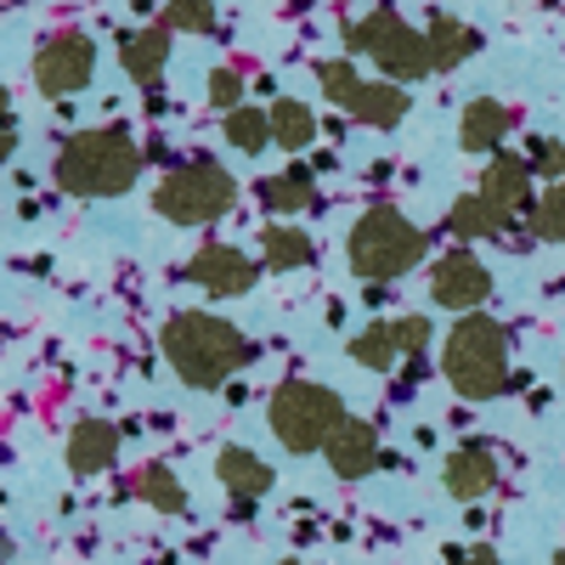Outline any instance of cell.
<instances>
[{"instance_id": "19", "label": "cell", "mask_w": 565, "mask_h": 565, "mask_svg": "<svg viewBox=\"0 0 565 565\" xmlns=\"http://www.w3.org/2000/svg\"><path fill=\"white\" fill-rule=\"evenodd\" d=\"M407 108H413V103H407L402 85H391V79H373V85H367V79H362L356 103H351L345 114H351L356 125H373V130H396V125L407 119Z\"/></svg>"}, {"instance_id": "11", "label": "cell", "mask_w": 565, "mask_h": 565, "mask_svg": "<svg viewBox=\"0 0 565 565\" xmlns=\"http://www.w3.org/2000/svg\"><path fill=\"white\" fill-rule=\"evenodd\" d=\"M481 199L492 210H503L509 221L521 210H537V193H532V164L521 153H492L487 170H481Z\"/></svg>"}, {"instance_id": "32", "label": "cell", "mask_w": 565, "mask_h": 565, "mask_svg": "<svg viewBox=\"0 0 565 565\" xmlns=\"http://www.w3.org/2000/svg\"><path fill=\"white\" fill-rule=\"evenodd\" d=\"M396 345H402V356H424V351H430V317H396Z\"/></svg>"}, {"instance_id": "21", "label": "cell", "mask_w": 565, "mask_h": 565, "mask_svg": "<svg viewBox=\"0 0 565 565\" xmlns=\"http://www.w3.org/2000/svg\"><path fill=\"white\" fill-rule=\"evenodd\" d=\"M514 221L503 215V210H492L481 193H463V199H452V210H447V232L452 238H503Z\"/></svg>"}, {"instance_id": "10", "label": "cell", "mask_w": 565, "mask_h": 565, "mask_svg": "<svg viewBox=\"0 0 565 565\" xmlns=\"http://www.w3.org/2000/svg\"><path fill=\"white\" fill-rule=\"evenodd\" d=\"M186 277H193L210 300H238V295L255 289L260 266L244 249H232V244H204L193 260H186Z\"/></svg>"}, {"instance_id": "17", "label": "cell", "mask_w": 565, "mask_h": 565, "mask_svg": "<svg viewBox=\"0 0 565 565\" xmlns=\"http://www.w3.org/2000/svg\"><path fill=\"white\" fill-rule=\"evenodd\" d=\"M215 476H221V487L238 498V503H255V498L271 492V463L260 452H249V447H221Z\"/></svg>"}, {"instance_id": "23", "label": "cell", "mask_w": 565, "mask_h": 565, "mask_svg": "<svg viewBox=\"0 0 565 565\" xmlns=\"http://www.w3.org/2000/svg\"><path fill=\"white\" fill-rule=\"evenodd\" d=\"M130 492L148 503V509H159V514H181L186 509V487L170 476L164 463H141L136 476H130Z\"/></svg>"}, {"instance_id": "5", "label": "cell", "mask_w": 565, "mask_h": 565, "mask_svg": "<svg viewBox=\"0 0 565 565\" xmlns=\"http://www.w3.org/2000/svg\"><path fill=\"white\" fill-rule=\"evenodd\" d=\"M345 402L340 391H328V385H311V380H289V385H277L271 402H266V424H271V436L289 447V452H322L328 441L340 436V424H345Z\"/></svg>"}, {"instance_id": "9", "label": "cell", "mask_w": 565, "mask_h": 565, "mask_svg": "<svg viewBox=\"0 0 565 565\" xmlns=\"http://www.w3.org/2000/svg\"><path fill=\"white\" fill-rule=\"evenodd\" d=\"M487 295H492V271L469 255V249H452V255H441V260L430 266V300H436V306L469 317V311L487 306Z\"/></svg>"}, {"instance_id": "27", "label": "cell", "mask_w": 565, "mask_h": 565, "mask_svg": "<svg viewBox=\"0 0 565 565\" xmlns=\"http://www.w3.org/2000/svg\"><path fill=\"white\" fill-rule=\"evenodd\" d=\"M317 85H322V97L334 108H351L356 90H362V74H356L351 57H328V63H317Z\"/></svg>"}, {"instance_id": "3", "label": "cell", "mask_w": 565, "mask_h": 565, "mask_svg": "<svg viewBox=\"0 0 565 565\" xmlns=\"http://www.w3.org/2000/svg\"><path fill=\"white\" fill-rule=\"evenodd\" d=\"M441 373L447 385L463 396V402H492L514 385L509 373V328L487 311H469L452 322V334L441 345Z\"/></svg>"}, {"instance_id": "37", "label": "cell", "mask_w": 565, "mask_h": 565, "mask_svg": "<svg viewBox=\"0 0 565 565\" xmlns=\"http://www.w3.org/2000/svg\"><path fill=\"white\" fill-rule=\"evenodd\" d=\"M277 565H306V559H277Z\"/></svg>"}, {"instance_id": "26", "label": "cell", "mask_w": 565, "mask_h": 565, "mask_svg": "<svg viewBox=\"0 0 565 565\" xmlns=\"http://www.w3.org/2000/svg\"><path fill=\"white\" fill-rule=\"evenodd\" d=\"M226 141L238 153H266L271 148V114H260V108H238V114H226Z\"/></svg>"}, {"instance_id": "36", "label": "cell", "mask_w": 565, "mask_h": 565, "mask_svg": "<svg viewBox=\"0 0 565 565\" xmlns=\"http://www.w3.org/2000/svg\"><path fill=\"white\" fill-rule=\"evenodd\" d=\"M554 565H565V548H554Z\"/></svg>"}, {"instance_id": "22", "label": "cell", "mask_w": 565, "mask_h": 565, "mask_svg": "<svg viewBox=\"0 0 565 565\" xmlns=\"http://www.w3.org/2000/svg\"><path fill=\"white\" fill-rule=\"evenodd\" d=\"M266 114H271V148L300 153V148H311V141H317V114H311L306 103L282 97V103H271Z\"/></svg>"}, {"instance_id": "6", "label": "cell", "mask_w": 565, "mask_h": 565, "mask_svg": "<svg viewBox=\"0 0 565 565\" xmlns=\"http://www.w3.org/2000/svg\"><path fill=\"white\" fill-rule=\"evenodd\" d=\"M345 45H351V57H373V68H380L391 85H407V79L436 74L430 40H424L402 12H391V7L367 12L362 23H351V29H345Z\"/></svg>"}, {"instance_id": "4", "label": "cell", "mask_w": 565, "mask_h": 565, "mask_svg": "<svg viewBox=\"0 0 565 565\" xmlns=\"http://www.w3.org/2000/svg\"><path fill=\"white\" fill-rule=\"evenodd\" d=\"M424 249H430V238H424V232L402 210H391V204L362 210L356 226H351V238H345L351 271L367 277V289H373V282H391V277H407L424 260Z\"/></svg>"}, {"instance_id": "14", "label": "cell", "mask_w": 565, "mask_h": 565, "mask_svg": "<svg viewBox=\"0 0 565 565\" xmlns=\"http://www.w3.org/2000/svg\"><path fill=\"white\" fill-rule=\"evenodd\" d=\"M322 452H328V469H334L340 481H362V476H373V463H380V430H373L367 418H345L340 436Z\"/></svg>"}, {"instance_id": "8", "label": "cell", "mask_w": 565, "mask_h": 565, "mask_svg": "<svg viewBox=\"0 0 565 565\" xmlns=\"http://www.w3.org/2000/svg\"><path fill=\"white\" fill-rule=\"evenodd\" d=\"M90 74H97V45H90V34L63 29L52 40H40V52H34V85L45 90V97H74V90L90 85Z\"/></svg>"}, {"instance_id": "33", "label": "cell", "mask_w": 565, "mask_h": 565, "mask_svg": "<svg viewBox=\"0 0 565 565\" xmlns=\"http://www.w3.org/2000/svg\"><path fill=\"white\" fill-rule=\"evenodd\" d=\"M447 565H503L487 543H476V548H447Z\"/></svg>"}, {"instance_id": "35", "label": "cell", "mask_w": 565, "mask_h": 565, "mask_svg": "<svg viewBox=\"0 0 565 565\" xmlns=\"http://www.w3.org/2000/svg\"><path fill=\"white\" fill-rule=\"evenodd\" d=\"M0 125H12V119H7V85H0Z\"/></svg>"}, {"instance_id": "12", "label": "cell", "mask_w": 565, "mask_h": 565, "mask_svg": "<svg viewBox=\"0 0 565 565\" xmlns=\"http://www.w3.org/2000/svg\"><path fill=\"white\" fill-rule=\"evenodd\" d=\"M441 481H447V492H452L458 503L487 498V492L498 487V458H492V447H487V441H463V447H452L447 463H441Z\"/></svg>"}, {"instance_id": "31", "label": "cell", "mask_w": 565, "mask_h": 565, "mask_svg": "<svg viewBox=\"0 0 565 565\" xmlns=\"http://www.w3.org/2000/svg\"><path fill=\"white\" fill-rule=\"evenodd\" d=\"M210 103H215L221 114H238V108H244V74H238V68H215V74H210Z\"/></svg>"}, {"instance_id": "15", "label": "cell", "mask_w": 565, "mask_h": 565, "mask_svg": "<svg viewBox=\"0 0 565 565\" xmlns=\"http://www.w3.org/2000/svg\"><path fill=\"white\" fill-rule=\"evenodd\" d=\"M119 63H125V74H130L141 90H159L164 63H170V29H164V23H159V29H130V34L119 40Z\"/></svg>"}, {"instance_id": "2", "label": "cell", "mask_w": 565, "mask_h": 565, "mask_svg": "<svg viewBox=\"0 0 565 565\" xmlns=\"http://www.w3.org/2000/svg\"><path fill=\"white\" fill-rule=\"evenodd\" d=\"M57 186L74 199H119L136 186L141 175V148L130 141V130L119 125H97V130H79L63 141V153L52 164Z\"/></svg>"}, {"instance_id": "20", "label": "cell", "mask_w": 565, "mask_h": 565, "mask_svg": "<svg viewBox=\"0 0 565 565\" xmlns=\"http://www.w3.org/2000/svg\"><path fill=\"white\" fill-rule=\"evenodd\" d=\"M260 260H266L271 271H300V266L317 260V244H311V232H300V226H289V221H271V226L260 232Z\"/></svg>"}, {"instance_id": "30", "label": "cell", "mask_w": 565, "mask_h": 565, "mask_svg": "<svg viewBox=\"0 0 565 565\" xmlns=\"http://www.w3.org/2000/svg\"><path fill=\"white\" fill-rule=\"evenodd\" d=\"M526 164H532V175H543L548 186H554V181H565V141L537 136V141H532V153H526Z\"/></svg>"}, {"instance_id": "29", "label": "cell", "mask_w": 565, "mask_h": 565, "mask_svg": "<svg viewBox=\"0 0 565 565\" xmlns=\"http://www.w3.org/2000/svg\"><path fill=\"white\" fill-rule=\"evenodd\" d=\"M164 29H175V34H210L215 29V0H170V7H164Z\"/></svg>"}, {"instance_id": "16", "label": "cell", "mask_w": 565, "mask_h": 565, "mask_svg": "<svg viewBox=\"0 0 565 565\" xmlns=\"http://www.w3.org/2000/svg\"><path fill=\"white\" fill-rule=\"evenodd\" d=\"M514 130V114L492 97H476V103H463V119H458V148L463 153H498L503 148V136Z\"/></svg>"}, {"instance_id": "25", "label": "cell", "mask_w": 565, "mask_h": 565, "mask_svg": "<svg viewBox=\"0 0 565 565\" xmlns=\"http://www.w3.org/2000/svg\"><path fill=\"white\" fill-rule=\"evenodd\" d=\"M396 356H402V345H396V322H373V328H362V334L351 340V362H356V367L391 373Z\"/></svg>"}, {"instance_id": "34", "label": "cell", "mask_w": 565, "mask_h": 565, "mask_svg": "<svg viewBox=\"0 0 565 565\" xmlns=\"http://www.w3.org/2000/svg\"><path fill=\"white\" fill-rule=\"evenodd\" d=\"M12 148H18V130H12V125H0V164L12 159Z\"/></svg>"}, {"instance_id": "18", "label": "cell", "mask_w": 565, "mask_h": 565, "mask_svg": "<svg viewBox=\"0 0 565 565\" xmlns=\"http://www.w3.org/2000/svg\"><path fill=\"white\" fill-rule=\"evenodd\" d=\"M424 40H430V63H436V74H452L458 63H469V57L481 52V34L469 29L463 18H452V12H436L430 29H424Z\"/></svg>"}, {"instance_id": "28", "label": "cell", "mask_w": 565, "mask_h": 565, "mask_svg": "<svg viewBox=\"0 0 565 565\" xmlns=\"http://www.w3.org/2000/svg\"><path fill=\"white\" fill-rule=\"evenodd\" d=\"M532 238H537V244H565V181H554L548 193H537Z\"/></svg>"}, {"instance_id": "7", "label": "cell", "mask_w": 565, "mask_h": 565, "mask_svg": "<svg viewBox=\"0 0 565 565\" xmlns=\"http://www.w3.org/2000/svg\"><path fill=\"white\" fill-rule=\"evenodd\" d=\"M232 204H238V181H232L221 164L199 159V164H181L159 181V193H153V210L175 226H210L221 221Z\"/></svg>"}, {"instance_id": "1", "label": "cell", "mask_w": 565, "mask_h": 565, "mask_svg": "<svg viewBox=\"0 0 565 565\" xmlns=\"http://www.w3.org/2000/svg\"><path fill=\"white\" fill-rule=\"evenodd\" d=\"M159 345H164V362L175 367V380L193 391H221L249 362V340L238 334V322H226L215 311H175L164 322Z\"/></svg>"}, {"instance_id": "13", "label": "cell", "mask_w": 565, "mask_h": 565, "mask_svg": "<svg viewBox=\"0 0 565 565\" xmlns=\"http://www.w3.org/2000/svg\"><path fill=\"white\" fill-rule=\"evenodd\" d=\"M119 441H125L119 424H108V418H79L74 430H68L63 458H68L74 476H103V469L119 463Z\"/></svg>"}, {"instance_id": "24", "label": "cell", "mask_w": 565, "mask_h": 565, "mask_svg": "<svg viewBox=\"0 0 565 565\" xmlns=\"http://www.w3.org/2000/svg\"><path fill=\"white\" fill-rule=\"evenodd\" d=\"M260 204H266L271 215H300V210H311V204H317V193H311V170L295 164L289 175L260 181Z\"/></svg>"}]
</instances>
